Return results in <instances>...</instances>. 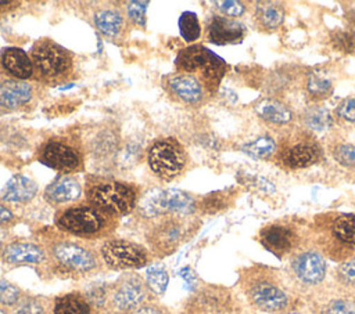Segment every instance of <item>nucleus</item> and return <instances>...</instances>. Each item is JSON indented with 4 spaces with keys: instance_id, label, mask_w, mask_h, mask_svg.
Segmentation results:
<instances>
[{
    "instance_id": "nucleus-1",
    "label": "nucleus",
    "mask_w": 355,
    "mask_h": 314,
    "mask_svg": "<svg viewBox=\"0 0 355 314\" xmlns=\"http://www.w3.org/2000/svg\"><path fill=\"white\" fill-rule=\"evenodd\" d=\"M240 286L248 303L266 314L293 313L300 306L297 290L276 268L255 264L240 274Z\"/></svg>"
},
{
    "instance_id": "nucleus-2",
    "label": "nucleus",
    "mask_w": 355,
    "mask_h": 314,
    "mask_svg": "<svg viewBox=\"0 0 355 314\" xmlns=\"http://www.w3.org/2000/svg\"><path fill=\"white\" fill-rule=\"evenodd\" d=\"M116 219L86 201L58 209L54 223L58 230L76 238L105 239L114 232L118 223Z\"/></svg>"
},
{
    "instance_id": "nucleus-3",
    "label": "nucleus",
    "mask_w": 355,
    "mask_h": 314,
    "mask_svg": "<svg viewBox=\"0 0 355 314\" xmlns=\"http://www.w3.org/2000/svg\"><path fill=\"white\" fill-rule=\"evenodd\" d=\"M196 230V220L193 216L165 214L148 220L146 230V242L150 253L164 257L176 252V249L189 238Z\"/></svg>"
},
{
    "instance_id": "nucleus-4",
    "label": "nucleus",
    "mask_w": 355,
    "mask_h": 314,
    "mask_svg": "<svg viewBox=\"0 0 355 314\" xmlns=\"http://www.w3.org/2000/svg\"><path fill=\"white\" fill-rule=\"evenodd\" d=\"M49 259L57 270L71 275H87L101 267L98 250L85 241L57 238L47 246Z\"/></svg>"
},
{
    "instance_id": "nucleus-5",
    "label": "nucleus",
    "mask_w": 355,
    "mask_h": 314,
    "mask_svg": "<svg viewBox=\"0 0 355 314\" xmlns=\"http://www.w3.org/2000/svg\"><path fill=\"white\" fill-rule=\"evenodd\" d=\"M85 194L89 203L115 217L130 213L137 202V192L133 185L112 178L89 177Z\"/></svg>"
},
{
    "instance_id": "nucleus-6",
    "label": "nucleus",
    "mask_w": 355,
    "mask_h": 314,
    "mask_svg": "<svg viewBox=\"0 0 355 314\" xmlns=\"http://www.w3.org/2000/svg\"><path fill=\"white\" fill-rule=\"evenodd\" d=\"M318 249L330 259L344 261L355 256V214H336L318 225Z\"/></svg>"
},
{
    "instance_id": "nucleus-7",
    "label": "nucleus",
    "mask_w": 355,
    "mask_h": 314,
    "mask_svg": "<svg viewBox=\"0 0 355 314\" xmlns=\"http://www.w3.org/2000/svg\"><path fill=\"white\" fill-rule=\"evenodd\" d=\"M33 76L40 82L55 84L67 80L73 68L72 55L50 39L37 40L31 50Z\"/></svg>"
},
{
    "instance_id": "nucleus-8",
    "label": "nucleus",
    "mask_w": 355,
    "mask_h": 314,
    "mask_svg": "<svg viewBox=\"0 0 355 314\" xmlns=\"http://www.w3.org/2000/svg\"><path fill=\"white\" fill-rule=\"evenodd\" d=\"M175 65L179 73H198V79L209 93L218 89L226 72V62L201 44H194L179 51Z\"/></svg>"
},
{
    "instance_id": "nucleus-9",
    "label": "nucleus",
    "mask_w": 355,
    "mask_h": 314,
    "mask_svg": "<svg viewBox=\"0 0 355 314\" xmlns=\"http://www.w3.org/2000/svg\"><path fill=\"white\" fill-rule=\"evenodd\" d=\"M327 264L318 248H300L290 256L288 279L297 290L319 288L326 278Z\"/></svg>"
},
{
    "instance_id": "nucleus-10",
    "label": "nucleus",
    "mask_w": 355,
    "mask_h": 314,
    "mask_svg": "<svg viewBox=\"0 0 355 314\" xmlns=\"http://www.w3.org/2000/svg\"><path fill=\"white\" fill-rule=\"evenodd\" d=\"M137 209L147 220L165 214L193 216L197 209V202L189 192L176 188H166L148 192L143 196Z\"/></svg>"
},
{
    "instance_id": "nucleus-11",
    "label": "nucleus",
    "mask_w": 355,
    "mask_h": 314,
    "mask_svg": "<svg viewBox=\"0 0 355 314\" xmlns=\"http://www.w3.org/2000/svg\"><path fill=\"white\" fill-rule=\"evenodd\" d=\"M98 255L103 264L118 271L141 268L150 260L147 248L122 238H105L98 246Z\"/></svg>"
},
{
    "instance_id": "nucleus-12",
    "label": "nucleus",
    "mask_w": 355,
    "mask_h": 314,
    "mask_svg": "<svg viewBox=\"0 0 355 314\" xmlns=\"http://www.w3.org/2000/svg\"><path fill=\"white\" fill-rule=\"evenodd\" d=\"M147 162L157 177L172 180L183 172L187 163V155L178 140L166 137L155 140L150 145L147 151Z\"/></svg>"
},
{
    "instance_id": "nucleus-13",
    "label": "nucleus",
    "mask_w": 355,
    "mask_h": 314,
    "mask_svg": "<svg viewBox=\"0 0 355 314\" xmlns=\"http://www.w3.org/2000/svg\"><path fill=\"white\" fill-rule=\"evenodd\" d=\"M150 290L146 281L136 273L122 274L108 289V307L114 314H126L147 303Z\"/></svg>"
},
{
    "instance_id": "nucleus-14",
    "label": "nucleus",
    "mask_w": 355,
    "mask_h": 314,
    "mask_svg": "<svg viewBox=\"0 0 355 314\" xmlns=\"http://www.w3.org/2000/svg\"><path fill=\"white\" fill-rule=\"evenodd\" d=\"M39 160L64 174L76 172L82 166L79 151L65 138L46 141L39 149Z\"/></svg>"
},
{
    "instance_id": "nucleus-15",
    "label": "nucleus",
    "mask_w": 355,
    "mask_h": 314,
    "mask_svg": "<svg viewBox=\"0 0 355 314\" xmlns=\"http://www.w3.org/2000/svg\"><path fill=\"white\" fill-rule=\"evenodd\" d=\"M261 245L279 259L291 256L300 246V234L291 225L272 223L261 228L258 234Z\"/></svg>"
},
{
    "instance_id": "nucleus-16",
    "label": "nucleus",
    "mask_w": 355,
    "mask_h": 314,
    "mask_svg": "<svg viewBox=\"0 0 355 314\" xmlns=\"http://www.w3.org/2000/svg\"><path fill=\"white\" fill-rule=\"evenodd\" d=\"M320 159V147L309 136L301 134L283 144L279 151V160L288 169H304Z\"/></svg>"
},
{
    "instance_id": "nucleus-17",
    "label": "nucleus",
    "mask_w": 355,
    "mask_h": 314,
    "mask_svg": "<svg viewBox=\"0 0 355 314\" xmlns=\"http://www.w3.org/2000/svg\"><path fill=\"white\" fill-rule=\"evenodd\" d=\"M0 257L6 264L25 266L43 264L49 259L47 248L33 241H11L6 243L0 252Z\"/></svg>"
},
{
    "instance_id": "nucleus-18",
    "label": "nucleus",
    "mask_w": 355,
    "mask_h": 314,
    "mask_svg": "<svg viewBox=\"0 0 355 314\" xmlns=\"http://www.w3.org/2000/svg\"><path fill=\"white\" fill-rule=\"evenodd\" d=\"M194 314H222L232 307L230 292L220 286H205L191 299Z\"/></svg>"
},
{
    "instance_id": "nucleus-19",
    "label": "nucleus",
    "mask_w": 355,
    "mask_h": 314,
    "mask_svg": "<svg viewBox=\"0 0 355 314\" xmlns=\"http://www.w3.org/2000/svg\"><path fill=\"white\" fill-rule=\"evenodd\" d=\"M208 40L218 46L240 43L245 35V26L233 18L214 15L207 28Z\"/></svg>"
},
{
    "instance_id": "nucleus-20",
    "label": "nucleus",
    "mask_w": 355,
    "mask_h": 314,
    "mask_svg": "<svg viewBox=\"0 0 355 314\" xmlns=\"http://www.w3.org/2000/svg\"><path fill=\"white\" fill-rule=\"evenodd\" d=\"M172 94L187 104H200L205 98V87L196 75L176 73L166 82Z\"/></svg>"
},
{
    "instance_id": "nucleus-21",
    "label": "nucleus",
    "mask_w": 355,
    "mask_h": 314,
    "mask_svg": "<svg viewBox=\"0 0 355 314\" xmlns=\"http://www.w3.org/2000/svg\"><path fill=\"white\" fill-rule=\"evenodd\" d=\"M82 195L80 183L71 176H58L44 190V198L51 205H65L75 202Z\"/></svg>"
},
{
    "instance_id": "nucleus-22",
    "label": "nucleus",
    "mask_w": 355,
    "mask_h": 314,
    "mask_svg": "<svg viewBox=\"0 0 355 314\" xmlns=\"http://www.w3.org/2000/svg\"><path fill=\"white\" fill-rule=\"evenodd\" d=\"M0 64L3 69L14 79L26 80L33 76V64L31 55H28L22 48H4L0 54Z\"/></svg>"
},
{
    "instance_id": "nucleus-23",
    "label": "nucleus",
    "mask_w": 355,
    "mask_h": 314,
    "mask_svg": "<svg viewBox=\"0 0 355 314\" xmlns=\"http://www.w3.org/2000/svg\"><path fill=\"white\" fill-rule=\"evenodd\" d=\"M33 95L32 86L25 80L6 79L0 82V107L17 109L31 101Z\"/></svg>"
},
{
    "instance_id": "nucleus-24",
    "label": "nucleus",
    "mask_w": 355,
    "mask_h": 314,
    "mask_svg": "<svg viewBox=\"0 0 355 314\" xmlns=\"http://www.w3.org/2000/svg\"><path fill=\"white\" fill-rule=\"evenodd\" d=\"M313 314H355V293L340 288V292L315 300Z\"/></svg>"
},
{
    "instance_id": "nucleus-25",
    "label": "nucleus",
    "mask_w": 355,
    "mask_h": 314,
    "mask_svg": "<svg viewBox=\"0 0 355 314\" xmlns=\"http://www.w3.org/2000/svg\"><path fill=\"white\" fill-rule=\"evenodd\" d=\"M254 111L262 120L270 124L283 126L294 120V113L291 108L277 98L266 97L259 100L254 105Z\"/></svg>"
},
{
    "instance_id": "nucleus-26",
    "label": "nucleus",
    "mask_w": 355,
    "mask_h": 314,
    "mask_svg": "<svg viewBox=\"0 0 355 314\" xmlns=\"http://www.w3.org/2000/svg\"><path fill=\"white\" fill-rule=\"evenodd\" d=\"M36 194L37 184L32 178L24 174H15L8 180V183L0 192V198L11 203H25L33 199Z\"/></svg>"
},
{
    "instance_id": "nucleus-27",
    "label": "nucleus",
    "mask_w": 355,
    "mask_h": 314,
    "mask_svg": "<svg viewBox=\"0 0 355 314\" xmlns=\"http://www.w3.org/2000/svg\"><path fill=\"white\" fill-rule=\"evenodd\" d=\"M284 19V7L279 1H258L254 7L255 25L265 32L276 30Z\"/></svg>"
},
{
    "instance_id": "nucleus-28",
    "label": "nucleus",
    "mask_w": 355,
    "mask_h": 314,
    "mask_svg": "<svg viewBox=\"0 0 355 314\" xmlns=\"http://www.w3.org/2000/svg\"><path fill=\"white\" fill-rule=\"evenodd\" d=\"M123 14L118 8H100L94 12L93 21L100 33L110 39H116L123 32Z\"/></svg>"
},
{
    "instance_id": "nucleus-29",
    "label": "nucleus",
    "mask_w": 355,
    "mask_h": 314,
    "mask_svg": "<svg viewBox=\"0 0 355 314\" xmlns=\"http://www.w3.org/2000/svg\"><path fill=\"white\" fill-rule=\"evenodd\" d=\"M53 314H94V307L85 295L72 292L54 300Z\"/></svg>"
},
{
    "instance_id": "nucleus-30",
    "label": "nucleus",
    "mask_w": 355,
    "mask_h": 314,
    "mask_svg": "<svg viewBox=\"0 0 355 314\" xmlns=\"http://www.w3.org/2000/svg\"><path fill=\"white\" fill-rule=\"evenodd\" d=\"M305 90L312 100H322L333 90V80L323 71H312L305 77Z\"/></svg>"
},
{
    "instance_id": "nucleus-31",
    "label": "nucleus",
    "mask_w": 355,
    "mask_h": 314,
    "mask_svg": "<svg viewBox=\"0 0 355 314\" xmlns=\"http://www.w3.org/2000/svg\"><path fill=\"white\" fill-rule=\"evenodd\" d=\"M302 122L309 130L323 131L331 127L333 118L330 112L323 107H309L302 115Z\"/></svg>"
},
{
    "instance_id": "nucleus-32",
    "label": "nucleus",
    "mask_w": 355,
    "mask_h": 314,
    "mask_svg": "<svg viewBox=\"0 0 355 314\" xmlns=\"http://www.w3.org/2000/svg\"><path fill=\"white\" fill-rule=\"evenodd\" d=\"M144 281L150 293L155 296H162L169 284V274L164 266L153 264L146 270Z\"/></svg>"
},
{
    "instance_id": "nucleus-33",
    "label": "nucleus",
    "mask_w": 355,
    "mask_h": 314,
    "mask_svg": "<svg viewBox=\"0 0 355 314\" xmlns=\"http://www.w3.org/2000/svg\"><path fill=\"white\" fill-rule=\"evenodd\" d=\"M11 314H53V307L46 297L25 295Z\"/></svg>"
},
{
    "instance_id": "nucleus-34",
    "label": "nucleus",
    "mask_w": 355,
    "mask_h": 314,
    "mask_svg": "<svg viewBox=\"0 0 355 314\" xmlns=\"http://www.w3.org/2000/svg\"><path fill=\"white\" fill-rule=\"evenodd\" d=\"M276 141L269 137V136H261L250 142H247L243 147V151L252 158H259V159H268L276 152Z\"/></svg>"
},
{
    "instance_id": "nucleus-35",
    "label": "nucleus",
    "mask_w": 355,
    "mask_h": 314,
    "mask_svg": "<svg viewBox=\"0 0 355 314\" xmlns=\"http://www.w3.org/2000/svg\"><path fill=\"white\" fill-rule=\"evenodd\" d=\"M334 279L340 288L349 292L355 290V256L341 261L337 266L334 271Z\"/></svg>"
},
{
    "instance_id": "nucleus-36",
    "label": "nucleus",
    "mask_w": 355,
    "mask_h": 314,
    "mask_svg": "<svg viewBox=\"0 0 355 314\" xmlns=\"http://www.w3.org/2000/svg\"><path fill=\"white\" fill-rule=\"evenodd\" d=\"M330 44L336 51L349 54L355 51V30L354 29H334L330 32Z\"/></svg>"
},
{
    "instance_id": "nucleus-37",
    "label": "nucleus",
    "mask_w": 355,
    "mask_h": 314,
    "mask_svg": "<svg viewBox=\"0 0 355 314\" xmlns=\"http://www.w3.org/2000/svg\"><path fill=\"white\" fill-rule=\"evenodd\" d=\"M179 32H180V36L183 37V40L187 43H191L198 39V36L201 33V26H200L197 15L194 12H191V11L182 12V15L179 18Z\"/></svg>"
},
{
    "instance_id": "nucleus-38",
    "label": "nucleus",
    "mask_w": 355,
    "mask_h": 314,
    "mask_svg": "<svg viewBox=\"0 0 355 314\" xmlns=\"http://www.w3.org/2000/svg\"><path fill=\"white\" fill-rule=\"evenodd\" d=\"M24 292L19 286L12 284L6 278H0V304L7 308H14L21 299L24 297Z\"/></svg>"
},
{
    "instance_id": "nucleus-39",
    "label": "nucleus",
    "mask_w": 355,
    "mask_h": 314,
    "mask_svg": "<svg viewBox=\"0 0 355 314\" xmlns=\"http://www.w3.org/2000/svg\"><path fill=\"white\" fill-rule=\"evenodd\" d=\"M333 158L344 167L355 169V145L354 144H337L331 151Z\"/></svg>"
},
{
    "instance_id": "nucleus-40",
    "label": "nucleus",
    "mask_w": 355,
    "mask_h": 314,
    "mask_svg": "<svg viewBox=\"0 0 355 314\" xmlns=\"http://www.w3.org/2000/svg\"><path fill=\"white\" fill-rule=\"evenodd\" d=\"M214 6L216 7V10L220 12V15L227 17V18H239L241 17L247 7L243 1H237V0H222V1H214Z\"/></svg>"
},
{
    "instance_id": "nucleus-41",
    "label": "nucleus",
    "mask_w": 355,
    "mask_h": 314,
    "mask_svg": "<svg viewBox=\"0 0 355 314\" xmlns=\"http://www.w3.org/2000/svg\"><path fill=\"white\" fill-rule=\"evenodd\" d=\"M226 195H223L222 192H214L207 195L200 203H197V209H201L205 213H215L226 207Z\"/></svg>"
},
{
    "instance_id": "nucleus-42",
    "label": "nucleus",
    "mask_w": 355,
    "mask_h": 314,
    "mask_svg": "<svg viewBox=\"0 0 355 314\" xmlns=\"http://www.w3.org/2000/svg\"><path fill=\"white\" fill-rule=\"evenodd\" d=\"M150 1H128L126 12L129 19L140 26L146 25V12Z\"/></svg>"
},
{
    "instance_id": "nucleus-43",
    "label": "nucleus",
    "mask_w": 355,
    "mask_h": 314,
    "mask_svg": "<svg viewBox=\"0 0 355 314\" xmlns=\"http://www.w3.org/2000/svg\"><path fill=\"white\" fill-rule=\"evenodd\" d=\"M337 115L351 123H355V97H348L337 107Z\"/></svg>"
},
{
    "instance_id": "nucleus-44",
    "label": "nucleus",
    "mask_w": 355,
    "mask_h": 314,
    "mask_svg": "<svg viewBox=\"0 0 355 314\" xmlns=\"http://www.w3.org/2000/svg\"><path fill=\"white\" fill-rule=\"evenodd\" d=\"M126 314H169L164 307L158 306V304H154V303H144L133 310H130L129 313Z\"/></svg>"
},
{
    "instance_id": "nucleus-45",
    "label": "nucleus",
    "mask_w": 355,
    "mask_h": 314,
    "mask_svg": "<svg viewBox=\"0 0 355 314\" xmlns=\"http://www.w3.org/2000/svg\"><path fill=\"white\" fill-rule=\"evenodd\" d=\"M179 275L182 277V279H183V282H184L187 289L193 290L196 288V285H197V275H196V273L189 266L180 268Z\"/></svg>"
},
{
    "instance_id": "nucleus-46",
    "label": "nucleus",
    "mask_w": 355,
    "mask_h": 314,
    "mask_svg": "<svg viewBox=\"0 0 355 314\" xmlns=\"http://www.w3.org/2000/svg\"><path fill=\"white\" fill-rule=\"evenodd\" d=\"M14 219H15L14 213L6 205L0 203V225L11 223Z\"/></svg>"
},
{
    "instance_id": "nucleus-47",
    "label": "nucleus",
    "mask_w": 355,
    "mask_h": 314,
    "mask_svg": "<svg viewBox=\"0 0 355 314\" xmlns=\"http://www.w3.org/2000/svg\"><path fill=\"white\" fill-rule=\"evenodd\" d=\"M18 6H19V1H15V0H0V14L14 10Z\"/></svg>"
},
{
    "instance_id": "nucleus-48",
    "label": "nucleus",
    "mask_w": 355,
    "mask_h": 314,
    "mask_svg": "<svg viewBox=\"0 0 355 314\" xmlns=\"http://www.w3.org/2000/svg\"><path fill=\"white\" fill-rule=\"evenodd\" d=\"M348 21H349V24L354 26V30H355V11H352V12L348 14Z\"/></svg>"
},
{
    "instance_id": "nucleus-49",
    "label": "nucleus",
    "mask_w": 355,
    "mask_h": 314,
    "mask_svg": "<svg viewBox=\"0 0 355 314\" xmlns=\"http://www.w3.org/2000/svg\"><path fill=\"white\" fill-rule=\"evenodd\" d=\"M0 314H11V311H10V308L0 304Z\"/></svg>"
}]
</instances>
